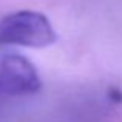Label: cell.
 <instances>
[{"label":"cell","mask_w":122,"mask_h":122,"mask_svg":"<svg viewBox=\"0 0 122 122\" xmlns=\"http://www.w3.org/2000/svg\"><path fill=\"white\" fill-rule=\"evenodd\" d=\"M41 88L39 72L28 58L17 53H8L0 58V96H31Z\"/></svg>","instance_id":"cell-2"},{"label":"cell","mask_w":122,"mask_h":122,"mask_svg":"<svg viewBox=\"0 0 122 122\" xmlns=\"http://www.w3.org/2000/svg\"><path fill=\"white\" fill-rule=\"evenodd\" d=\"M58 39L53 25L46 14L33 10H20L0 20V46L44 49Z\"/></svg>","instance_id":"cell-1"}]
</instances>
